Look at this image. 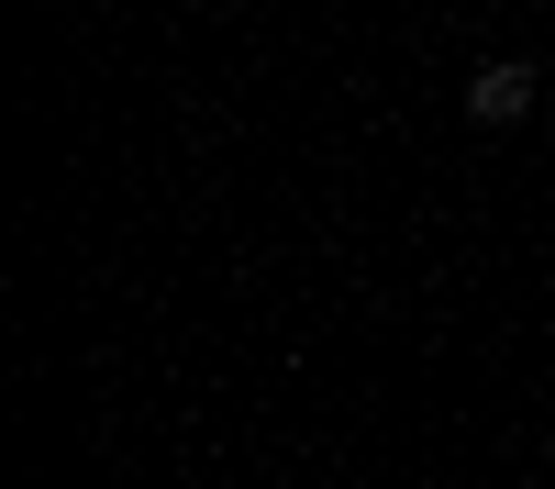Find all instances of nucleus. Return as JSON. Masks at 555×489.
Masks as SVG:
<instances>
[{"mask_svg":"<svg viewBox=\"0 0 555 489\" xmlns=\"http://www.w3.org/2000/svg\"><path fill=\"white\" fill-rule=\"evenodd\" d=\"M522 112H533V67H522V56H500V67H478V78H467V123L512 133Z\"/></svg>","mask_w":555,"mask_h":489,"instance_id":"nucleus-1","label":"nucleus"}]
</instances>
